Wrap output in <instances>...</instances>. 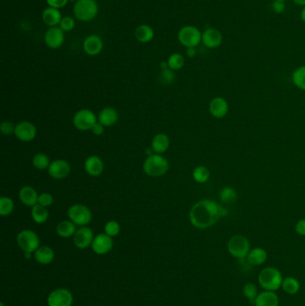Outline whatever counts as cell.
Listing matches in <instances>:
<instances>
[{"instance_id": "cell-1", "label": "cell", "mask_w": 305, "mask_h": 306, "mask_svg": "<svg viewBox=\"0 0 305 306\" xmlns=\"http://www.w3.org/2000/svg\"><path fill=\"white\" fill-rule=\"evenodd\" d=\"M228 214L226 207L212 200H201L192 206L190 210V221L193 226L205 229L212 226L219 218Z\"/></svg>"}, {"instance_id": "cell-2", "label": "cell", "mask_w": 305, "mask_h": 306, "mask_svg": "<svg viewBox=\"0 0 305 306\" xmlns=\"http://www.w3.org/2000/svg\"><path fill=\"white\" fill-rule=\"evenodd\" d=\"M142 168L147 176L159 177L167 174L169 169V162L164 156L154 153L147 157Z\"/></svg>"}, {"instance_id": "cell-3", "label": "cell", "mask_w": 305, "mask_h": 306, "mask_svg": "<svg viewBox=\"0 0 305 306\" xmlns=\"http://www.w3.org/2000/svg\"><path fill=\"white\" fill-rule=\"evenodd\" d=\"M259 285L267 291H276L282 285L283 277L277 268L274 267L264 268L258 277Z\"/></svg>"}, {"instance_id": "cell-4", "label": "cell", "mask_w": 305, "mask_h": 306, "mask_svg": "<svg viewBox=\"0 0 305 306\" xmlns=\"http://www.w3.org/2000/svg\"><path fill=\"white\" fill-rule=\"evenodd\" d=\"M98 12L99 7L95 0H77L74 7V14L79 21H92Z\"/></svg>"}, {"instance_id": "cell-5", "label": "cell", "mask_w": 305, "mask_h": 306, "mask_svg": "<svg viewBox=\"0 0 305 306\" xmlns=\"http://www.w3.org/2000/svg\"><path fill=\"white\" fill-rule=\"evenodd\" d=\"M227 250L231 255L239 260L246 259L250 252V242L243 235H233L227 243Z\"/></svg>"}, {"instance_id": "cell-6", "label": "cell", "mask_w": 305, "mask_h": 306, "mask_svg": "<svg viewBox=\"0 0 305 306\" xmlns=\"http://www.w3.org/2000/svg\"><path fill=\"white\" fill-rule=\"evenodd\" d=\"M67 216L76 226H87L92 220V210L87 206L80 203L70 206L67 210Z\"/></svg>"}, {"instance_id": "cell-7", "label": "cell", "mask_w": 305, "mask_h": 306, "mask_svg": "<svg viewBox=\"0 0 305 306\" xmlns=\"http://www.w3.org/2000/svg\"><path fill=\"white\" fill-rule=\"evenodd\" d=\"M97 123L98 117L91 109H80L73 118L74 126L76 129L80 131L92 130V127L95 126Z\"/></svg>"}, {"instance_id": "cell-8", "label": "cell", "mask_w": 305, "mask_h": 306, "mask_svg": "<svg viewBox=\"0 0 305 306\" xmlns=\"http://www.w3.org/2000/svg\"><path fill=\"white\" fill-rule=\"evenodd\" d=\"M201 38L202 34L195 26H184L178 32V41L187 49L198 46L201 42Z\"/></svg>"}, {"instance_id": "cell-9", "label": "cell", "mask_w": 305, "mask_h": 306, "mask_svg": "<svg viewBox=\"0 0 305 306\" xmlns=\"http://www.w3.org/2000/svg\"><path fill=\"white\" fill-rule=\"evenodd\" d=\"M17 244L25 252H35L40 247V238L33 230L25 229L17 235Z\"/></svg>"}, {"instance_id": "cell-10", "label": "cell", "mask_w": 305, "mask_h": 306, "mask_svg": "<svg viewBox=\"0 0 305 306\" xmlns=\"http://www.w3.org/2000/svg\"><path fill=\"white\" fill-rule=\"evenodd\" d=\"M73 302V293L67 288L53 290L48 297L49 306H72Z\"/></svg>"}, {"instance_id": "cell-11", "label": "cell", "mask_w": 305, "mask_h": 306, "mask_svg": "<svg viewBox=\"0 0 305 306\" xmlns=\"http://www.w3.org/2000/svg\"><path fill=\"white\" fill-rule=\"evenodd\" d=\"M15 135L19 141L24 143H29L34 141L36 137L37 128L32 122L22 121L16 125Z\"/></svg>"}, {"instance_id": "cell-12", "label": "cell", "mask_w": 305, "mask_h": 306, "mask_svg": "<svg viewBox=\"0 0 305 306\" xmlns=\"http://www.w3.org/2000/svg\"><path fill=\"white\" fill-rule=\"evenodd\" d=\"M48 173L54 179H65L71 173V166L67 160H55L51 161V165L48 168Z\"/></svg>"}, {"instance_id": "cell-13", "label": "cell", "mask_w": 305, "mask_h": 306, "mask_svg": "<svg viewBox=\"0 0 305 306\" xmlns=\"http://www.w3.org/2000/svg\"><path fill=\"white\" fill-rule=\"evenodd\" d=\"M114 241L111 236L107 234H99L97 235L92 242V251L99 255H103L112 250Z\"/></svg>"}, {"instance_id": "cell-14", "label": "cell", "mask_w": 305, "mask_h": 306, "mask_svg": "<svg viewBox=\"0 0 305 306\" xmlns=\"http://www.w3.org/2000/svg\"><path fill=\"white\" fill-rule=\"evenodd\" d=\"M94 235L92 229L88 226H81L74 235V243L79 249H86L92 246L94 239Z\"/></svg>"}, {"instance_id": "cell-15", "label": "cell", "mask_w": 305, "mask_h": 306, "mask_svg": "<svg viewBox=\"0 0 305 306\" xmlns=\"http://www.w3.org/2000/svg\"><path fill=\"white\" fill-rule=\"evenodd\" d=\"M63 30L60 27L55 26V27H51L48 30L45 34V43L47 46L51 48L52 50L59 49L60 47L63 45L64 41H65V34H64Z\"/></svg>"}, {"instance_id": "cell-16", "label": "cell", "mask_w": 305, "mask_h": 306, "mask_svg": "<svg viewBox=\"0 0 305 306\" xmlns=\"http://www.w3.org/2000/svg\"><path fill=\"white\" fill-rule=\"evenodd\" d=\"M223 42V36L218 30L215 28H207L202 33L201 42L208 49H217Z\"/></svg>"}, {"instance_id": "cell-17", "label": "cell", "mask_w": 305, "mask_h": 306, "mask_svg": "<svg viewBox=\"0 0 305 306\" xmlns=\"http://www.w3.org/2000/svg\"><path fill=\"white\" fill-rule=\"evenodd\" d=\"M209 110L214 118H223L228 113L229 106L223 97H215L209 102Z\"/></svg>"}, {"instance_id": "cell-18", "label": "cell", "mask_w": 305, "mask_h": 306, "mask_svg": "<svg viewBox=\"0 0 305 306\" xmlns=\"http://www.w3.org/2000/svg\"><path fill=\"white\" fill-rule=\"evenodd\" d=\"M83 47L86 54L94 57L100 54L102 51L103 42L100 36L96 34H91L84 40Z\"/></svg>"}, {"instance_id": "cell-19", "label": "cell", "mask_w": 305, "mask_h": 306, "mask_svg": "<svg viewBox=\"0 0 305 306\" xmlns=\"http://www.w3.org/2000/svg\"><path fill=\"white\" fill-rule=\"evenodd\" d=\"M84 169L89 176L98 177L104 171V163L99 156H90L84 162Z\"/></svg>"}, {"instance_id": "cell-20", "label": "cell", "mask_w": 305, "mask_h": 306, "mask_svg": "<svg viewBox=\"0 0 305 306\" xmlns=\"http://www.w3.org/2000/svg\"><path fill=\"white\" fill-rule=\"evenodd\" d=\"M39 195L40 194L37 193L36 189L30 185H26L22 187L18 194L19 200L21 201L22 203L32 208L38 204Z\"/></svg>"}, {"instance_id": "cell-21", "label": "cell", "mask_w": 305, "mask_h": 306, "mask_svg": "<svg viewBox=\"0 0 305 306\" xmlns=\"http://www.w3.org/2000/svg\"><path fill=\"white\" fill-rule=\"evenodd\" d=\"M118 118H119V115H118L117 109L111 108V107H107L101 110V112L98 116V121L100 122L101 125H103L105 127H110V126L116 125Z\"/></svg>"}, {"instance_id": "cell-22", "label": "cell", "mask_w": 305, "mask_h": 306, "mask_svg": "<svg viewBox=\"0 0 305 306\" xmlns=\"http://www.w3.org/2000/svg\"><path fill=\"white\" fill-rule=\"evenodd\" d=\"M170 146V139L167 134L159 133L151 141V150L156 154H163Z\"/></svg>"}, {"instance_id": "cell-23", "label": "cell", "mask_w": 305, "mask_h": 306, "mask_svg": "<svg viewBox=\"0 0 305 306\" xmlns=\"http://www.w3.org/2000/svg\"><path fill=\"white\" fill-rule=\"evenodd\" d=\"M255 306H278L279 299L275 292L267 291L259 293L254 302Z\"/></svg>"}, {"instance_id": "cell-24", "label": "cell", "mask_w": 305, "mask_h": 306, "mask_svg": "<svg viewBox=\"0 0 305 306\" xmlns=\"http://www.w3.org/2000/svg\"><path fill=\"white\" fill-rule=\"evenodd\" d=\"M55 252L52 248L49 247L47 245L40 246V247L34 252V259L38 261L40 264L48 265L51 264L54 260Z\"/></svg>"}, {"instance_id": "cell-25", "label": "cell", "mask_w": 305, "mask_h": 306, "mask_svg": "<svg viewBox=\"0 0 305 306\" xmlns=\"http://www.w3.org/2000/svg\"><path fill=\"white\" fill-rule=\"evenodd\" d=\"M42 20L50 27H55L60 24L62 20V16L59 9L49 7L43 10Z\"/></svg>"}, {"instance_id": "cell-26", "label": "cell", "mask_w": 305, "mask_h": 306, "mask_svg": "<svg viewBox=\"0 0 305 306\" xmlns=\"http://www.w3.org/2000/svg\"><path fill=\"white\" fill-rule=\"evenodd\" d=\"M267 253L263 248L256 247L250 250L246 257V260L251 266H259L263 264L267 260Z\"/></svg>"}, {"instance_id": "cell-27", "label": "cell", "mask_w": 305, "mask_h": 306, "mask_svg": "<svg viewBox=\"0 0 305 306\" xmlns=\"http://www.w3.org/2000/svg\"><path fill=\"white\" fill-rule=\"evenodd\" d=\"M77 229H76V225L74 222H72L70 219L68 220H63L61 222L59 223V225L57 226L56 231L57 234L62 237V238H69L71 236H74Z\"/></svg>"}, {"instance_id": "cell-28", "label": "cell", "mask_w": 305, "mask_h": 306, "mask_svg": "<svg viewBox=\"0 0 305 306\" xmlns=\"http://www.w3.org/2000/svg\"><path fill=\"white\" fill-rule=\"evenodd\" d=\"M134 35L138 42L148 43L154 38V31L150 26L142 25L136 28Z\"/></svg>"}, {"instance_id": "cell-29", "label": "cell", "mask_w": 305, "mask_h": 306, "mask_svg": "<svg viewBox=\"0 0 305 306\" xmlns=\"http://www.w3.org/2000/svg\"><path fill=\"white\" fill-rule=\"evenodd\" d=\"M32 218L34 222L37 224H43L46 222L50 217V212L46 207L37 204L32 208Z\"/></svg>"}, {"instance_id": "cell-30", "label": "cell", "mask_w": 305, "mask_h": 306, "mask_svg": "<svg viewBox=\"0 0 305 306\" xmlns=\"http://www.w3.org/2000/svg\"><path fill=\"white\" fill-rule=\"evenodd\" d=\"M192 177L197 183L204 184L208 182L210 177V171L205 166H198L192 171Z\"/></svg>"}, {"instance_id": "cell-31", "label": "cell", "mask_w": 305, "mask_h": 306, "mask_svg": "<svg viewBox=\"0 0 305 306\" xmlns=\"http://www.w3.org/2000/svg\"><path fill=\"white\" fill-rule=\"evenodd\" d=\"M283 290L288 294H295L300 290V282L292 277H285L283 279L282 285Z\"/></svg>"}, {"instance_id": "cell-32", "label": "cell", "mask_w": 305, "mask_h": 306, "mask_svg": "<svg viewBox=\"0 0 305 306\" xmlns=\"http://www.w3.org/2000/svg\"><path fill=\"white\" fill-rule=\"evenodd\" d=\"M51 163V160H50L49 156L46 155L45 153H42V152L37 153L33 159V165H34V168L39 169V170H45V169L48 170Z\"/></svg>"}, {"instance_id": "cell-33", "label": "cell", "mask_w": 305, "mask_h": 306, "mask_svg": "<svg viewBox=\"0 0 305 306\" xmlns=\"http://www.w3.org/2000/svg\"><path fill=\"white\" fill-rule=\"evenodd\" d=\"M15 210V202L13 200L8 196H2L0 198V215L6 217L13 213Z\"/></svg>"}, {"instance_id": "cell-34", "label": "cell", "mask_w": 305, "mask_h": 306, "mask_svg": "<svg viewBox=\"0 0 305 306\" xmlns=\"http://www.w3.org/2000/svg\"><path fill=\"white\" fill-rule=\"evenodd\" d=\"M292 83L297 88L305 91V66L298 67L292 73Z\"/></svg>"}, {"instance_id": "cell-35", "label": "cell", "mask_w": 305, "mask_h": 306, "mask_svg": "<svg viewBox=\"0 0 305 306\" xmlns=\"http://www.w3.org/2000/svg\"><path fill=\"white\" fill-rule=\"evenodd\" d=\"M167 65H168V68L173 71L179 70L181 68H183L184 66V58L183 55L179 54V53L172 54L167 59Z\"/></svg>"}, {"instance_id": "cell-36", "label": "cell", "mask_w": 305, "mask_h": 306, "mask_svg": "<svg viewBox=\"0 0 305 306\" xmlns=\"http://www.w3.org/2000/svg\"><path fill=\"white\" fill-rule=\"evenodd\" d=\"M219 198L223 203H233L237 200V193L233 187H225L219 193Z\"/></svg>"}, {"instance_id": "cell-37", "label": "cell", "mask_w": 305, "mask_h": 306, "mask_svg": "<svg viewBox=\"0 0 305 306\" xmlns=\"http://www.w3.org/2000/svg\"><path fill=\"white\" fill-rule=\"evenodd\" d=\"M120 231H121L120 224L116 221V220H109V221L105 224V234H107V235L111 236V237L119 235Z\"/></svg>"}, {"instance_id": "cell-38", "label": "cell", "mask_w": 305, "mask_h": 306, "mask_svg": "<svg viewBox=\"0 0 305 306\" xmlns=\"http://www.w3.org/2000/svg\"><path fill=\"white\" fill-rule=\"evenodd\" d=\"M242 293L244 294L245 297L249 299V301L254 304L255 300L256 297L258 296V291H257V287L254 284L252 283H247L246 285H244L243 286V289H242Z\"/></svg>"}, {"instance_id": "cell-39", "label": "cell", "mask_w": 305, "mask_h": 306, "mask_svg": "<svg viewBox=\"0 0 305 306\" xmlns=\"http://www.w3.org/2000/svg\"><path fill=\"white\" fill-rule=\"evenodd\" d=\"M75 26H76L75 20L70 17H64L59 24V27L63 30L64 32H70L75 28Z\"/></svg>"}, {"instance_id": "cell-40", "label": "cell", "mask_w": 305, "mask_h": 306, "mask_svg": "<svg viewBox=\"0 0 305 306\" xmlns=\"http://www.w3.org/2000/svg\"><path fill=\"white\" fill-rule=\"evenodd\" d=\"M54 202V198L52 196V194L49 193H41L39 195V204L44 206V207H50L52 205Z\"/></svg>"}, {"instance_id": "cell-41", "label": "cell", "mask_w": 305, "mask_h": 306, "mask_svg": "<svg viewBox=\"0 0 305 306\" xmlns=\"http://www.w3.org/2000/svg\"><path fill=\"white\" fill-rule=\"evenodd\" d=\"M0 130H1L2 134H4V135H10V134H15L16 126L14 125L12 122H2L1 125H0Z\"/></svg>"}, {"instance_id": "cell-42", "label": "cell", "mask_w": 305, "mask_h": 306, "mask_svg": "<svg viewBox=\"0 0 305 306\" xmlns=\"http://www.w3.org/2000/svg\"><path fill=\"white\" fill-rule=\"evenodd\" d=\"M271 8L274 13L282 14L285 9V5H284V2H282V1L274 0L272 3Z\"/></svg>"}, {"instance_id": "cell-43", "label": "cell", "mask_w": 305, "mask_h": 306, "mask_svg": "<svg viewBox=\"0 0 305 306\" xmlns=\"http://www.w3.org/2000/svg\"><path fill=\"white\" fill-rule=\"evenodd\" d=\"M69 0H47L48 5L54 9H62L67 4Z\"/></svg>"}, {"instance_id": "cell-44", "label": "cell", "mask_w": 305, "mask_h": 306, "mask_svg": "<svg viewBox=\"0 0 305 306\" xmlns=\"http://www.w3.org/2000/svg\"><path fill=\"white\" fill-rule=\"evenodd\" d=\"M295 231L300 235H305V219H300L295 225Z\"/></svg>"}, {"instance_id": "cell-45", "label": "cell", "mask_w": 305, "mask_h": 306, "mask_svg": "<svg viewBox=\"0 0 305 306\" xmlns=\"http://www.w3.org/2000/svg\"><path fill=\"white\" fill-rule=\"evenodd\" d=\"M92 134H95V135H102L104 134L105 132V126L103 125H101L100 122L98 121L96 125L92 127Z\"/></svg>"}, {"instance_id": "cell-46", "label": "cell", "mask_w": 305, "mask_h": 306, "mask_svg": "<svg viewBox=\"0 0 305 306\" xmlns=\"http://www.w3.org/2000/svg\"><path fill=\"white\" fill-rule=\"evenodd\" d=\"M162 76H163L165 81H167L168 83L173 82L174 78H175V75H174V73H173V70L169 69V68H167L166 70H163V71H162Z\"/></svg>"}, {"instance_id": "cell-47", "label": "cell", "mask_w": 305, "mask_h": 306, "mask_svg": "<svg viewBox=\"0 0 305 306\" xmlns=\"http://www.w3.org/2000/svg\"><path fill=\"white\" fill-rule=\"evenodd\" d=\"M197 52L196 50H195V48H188L187 49V51H186V55H187V57L188 58H194L195 56H196Z\"/></svg>"}, {"instance_id": "cell-48", "label": "cell", "mask_w": 305, "mask_h": 306, "mask_svg": "<svg viewBox=\"0 0 305 306\" xmlns=\"http://www.w3.org/2000/svg\"><path fill=\"white\" fill-rule=\"evenodd\" d=\"M293 3L298 5V6H301V7H305V0H292Z\"/></svg>"}, {"instance_id": "cell-49", "label": "cell", "mask_w": 305, "mask_h": 306, "mask_svg": "<svg viewBox=\"0 0 305 306\" xmlns=\"http://www.w3.org/2000/svg\"><path fill=\"white\" fill-rule=\"evenodd\" d=\"M300 17H301V21L305 23V7L303 9H301V15H300Z\"/></svg>"}, {"instance_id": "cell-50", "label": "cell", "mask_w": 305, "mask_h": 306, "mask_svg": "<svg viewBox=\"0 0 305 306\" xmlns=\"http://www.w3.org/2000/svg\"><path fill=\"white\" fill-rule=\"evenodd\" d=\"M25 254H26V259H31V257H32V252H25Z\"/></svg>"}, {"instance_id": "cell-51", "label": "cell", "mask_w": 305, "mask_h": 306, "mask_svg": "<svg viewBox=\"0 0 305 306\" xmlns=\"http://www.w3.org/2000/svg\"><path fill=\"white\" fill-rule=\"evenodd\" d=\"M277 1H282V2H285V1H287V0H277Z\"/></svg>"}, {"instance_id": "cell-52", "label": "cell", "mask_w": 305, "mask_h": 306, "mask_svg": "<svg viewBox=\"0 0 305 306\" xmlns=\"http://www.w3.org/2000/svg\"><path fill=\"white\" fill-rule=\"evenodd\" d=\"M0 306H5L4 303H3V302H1V303H0Z\"/></svg>"}, {"instance_id": "cell-53", "label": "cell", "mask_w": 305, "mask_h": 306, "mask_svg": "<svg viewBox=\"0 0 305 306\" xmlns=\"http://www.w3.org/2000/svg\"><path fill=\"white\" fill-rule=\"evenodd\" d=\"M70 1H77V0H70Z\"/></svg>"}]
</instances>
